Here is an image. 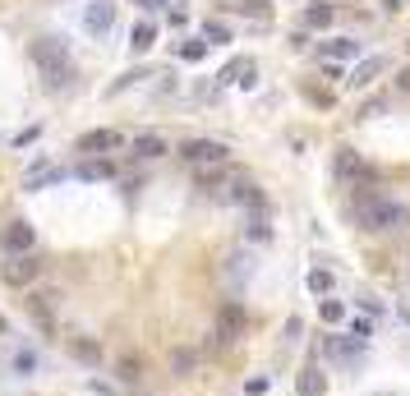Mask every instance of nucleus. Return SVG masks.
Segmentation results:
<instances>
[{
  "mask_svg": "<svg viewBox=\"0 0 410 396\" xmlns=\"http://www.w3.org/2000/svg\"><path fill=\"white\" fill-rule=\"evenodd\" d=\"M355 221L365 235H397L410 226V208L401 198H388V194H365L355 203Z\"/></svg>",
  "mask_w": 410,
  "mask_h": 396,
  "instance_id": "nucleus-1",
  "label": "nucleus"
},
{
  "mask_svg": "<svg viewBox=\"0 0 410 396\" xmlns=\"http://www.w3.org/2000/svg\"><path fill=\"white\" fill-rule=\"evenodd\" d=\"M33 69H37L46 92H65L69 83H74V60H69V51L60 46V37H37L33 42Z\"/></svg>",
  "mask_w": 410,
  "mask_h": 396,
  "instance_id": "nucleus-2",
  "label": "nucleus"
},
{
  "mask_svg": "<svg viewBox=\"0 0 410 396\" xmlns=\"http://www.w3.org/2000/svg\"><path fill=\"white\" fill-rule=\"evenodd\" d=\"M23 309H28V318L46 332V337H56L60 332V290H28L23 295Z\"/></svg>",
  "mask_w": 410,
  "mask_h": 396,
  "instance_id": "nucleus-3",
  "label": "nucleus"
},
{
  "mask_svg": "<svg viewBox=\"0 0 410 396\" xmlns=\"http://www.w3.org/2000/svg\"><path fill=\"white\" fill-rule=\"evenodd\" d=\"M176 153H180V162H185L189 171H203V166H226L231 148L217 143V139H185Z\"/></svg>",
  "mask_w": 410,
  "mask_h": 396,
  "instance_id": "nucleus-4",
  "label": "nucleus"
},
{
  "mask_svg": "<svg viewBox=\"0 0 410 396\" xmlns=\"http://www.w3.org/2000/svg\"><path fill=\"white\" fill-rule=\"evenodd\" d=\"M37 276H42V258H37V253H14V258L0 263V281L14 286V290H33Z\"/></svg>",
  "mask_w": 410,
  "mask_h": 396,
  "instance_id": "nucleus-5",
  "label": "nucleus"
},
{
  "mask_svg": "<svg viewBox=\"0 0 410 396\" xmlns=\"http://www.w3.org/2000/svg\"><path fill=\"white\" fill-rule=\"evenodd\" d=\"M217 203H231V208H263L267 198H263V189L254 185V176H244V171H231V180H226V189L217 194Z\"/></svg>",
  "mask_w": 410,
  "mask_h": 396,
  "instance_id": "nucleus-6",
  "label": "nucleus"
},
{
  "mask_svg": "<svg viewBox=\"0 0 410 396\" xmlns=\"http://www.w3.org/2000/svg\"><path fill=\"white\" fill-rule=\"evenodd\" d=\"M332 180L341 189H360L365 185V157L355 153V148H337L332 153Z\"/></svg>",
  "mask_w": 410,
  "mask_h": 396,
  "instance_id": "nucleus-7",
  "label": "nucleus"
},
{
  "mask_svg": "<svg viewBox=\"0 0 410 396\" xmlns=\"http://www.w3.org/2000/svg\"><path fill=\"white\" fill-rule=\"evenodd\" d=\"M33 244H37L33 221L14 217L10 226H0V253H5V258H14V253H33Z\"/></svg>",
  "mask_w": 410,
  "mask_h": 396,
  "instance_id": "nucleus-8",
  "label": "nucleus"
},
{
  "mask_svg": "<svg viewBox=\"0 0 410 396\" xmlns=\"http://www.w3.org/2000/svg\"><path fill=\"white\" fill-rule=\"evenodd\" d=\"M65 176H69L65 166H56L51 157H37V162L28 166V176H23V189H28V194H37V189H51V185H60Z\"/></svg>",
  "mask_w": 410,
  "mask_h": 396,
  "instance_id": "nucleus-9",
  "label": "nucleus"
},
{
  "mask_svg": "<svg viewBox=\"0 0 410 396\" xmlns=\"http://www.w3.org/2000/svg\"><path fill=\"white\" fill-rule=\"evenodd\" d=\"M65 346H69V355H74L83 369H101V364H106L101 341H97V337H88V332H74V337H65Z\"/></svg>",
  "mask_w": 410,
  "mask_h": 396,
  "instance_id": "nucleus-10",
  "label": "nucleus"
},
{
  "mask_svg": "<svg viewBox=\"0 0 410 396\" xmlns=\"http://www.w3.org/2000/svg\"><path fill=\"white\" fill-rule=\"evenodd\" d=\"M120 143H125L120 129H88V134L74 143V153H83V157H106V153H115Z\"/></svg>",
  "mask_w": 410,
  "mask_h": 396,
  "instance_id": "nucleus-11",
  "label": "nucleus"
},
{
  "mask_svg": "<svg viewBox=\"0 0 410 396\" xmlns=\"http://www.w3.org/2000/svg\"><path fill=\"white\" fill-rule=\"evenodd\" d=\"M323 355H327V360H337V364H355L360 355H365V341H360V337H351V332H337V337H327V341H323Z\"/></svg>",
  "mask_w": 410,
  "mask_h": 396,
  "instance_id": "nucleus-12",
  "label": "nucleus"
},
{
  "mask_svg": "<svg viewBox=\"0 0 410 396\" xmlns=\"http://www.w3.org/2000/svg\"><path fill=\"white\" fill-rule=\"evenodd\" d=\"M217 332H226L231 341H240L244 327H249V313H244V304H235V299H226L222 309H217V323H212Z\"/></svg>",
  "mask_w": 410,
  "mask_h": 396,
  "instance_id": "nucleus-13",
  "label": "nucleus"
},
{
  "mask_svg": "<svg viewBox=\"0 0 410 396\" xmlns=\"http://www.w3.org/2000/svg\"><path fill=\"white\" fill-rule=\"evenodd\" d=\"M115 23V5L111 0H92L88 10H83V28H88V37H106Z\"/></svg>",
  "mask_w": 410,
  "mask_h": 396,
  "instance_id": "nucleus-14",
  "label": "nucleus"
},
{
  "mask_svg": "<svg viewBox=\"0 0 410 396\" xmlns=\"http://www.w3.org/2000/svg\"><path fill=\"white\" fill-rule=\"evenodd\" d=\"M388 69H392V60H388V55H369V60H360V65L351 69V78H346V83L365 92L369 83H378V74H388Z\"/></svg>",
  "mask_w": 410,
  "mask_h": 396,
  "instance_id": "nucleus-15",
  "label": "nucleus"
},
{
  "mask_svg": "<svg viewBox=\"0 0 410 396\" xmlns=\"http://www.w3.org/2000/svg\"><path fill=\"white\" fill-rule=\"evenodd\" d=\"M244 240H249V244H267V240H272V212H267V203H263V208H249Z\"/></svg>",
  "mask_w": 410,
  "mask_h": 396,
  "instance_id": "nucleus-16",
  "label": "nucleus"
},
{
  "mask_svg": "<svg viewBox=\"0 0 410 396\" xmlns=\"http://www.w3.org/2000/svg\"><path fill=\"white\" fill-rule=\"evenodd\" d=\"M226 180H231V166H203V171H194V185L203 189L208 198H217L226 189Z\"/></svg>",
  "mask_w": 410,
  "mask_h": 396,
  "instance_id": "nucleus-17",
  "label": "nucleus"
},
{
  "mask_svg": "<svg viewBox=\"0 0 410 396\" xmlns=\"http://www.w3.org/2000/svg\"><path fill=\"white\" fill-rule=\"evenodd\" d=\"M167 153L171 148H167V139H162L157 129H148V134L134 139V157H139V162H157V157H167Z\"/></svg>",
  "mask_w": 410,
  "mask_h": 396,
  "instance_id": "nucleus-18",
  "label": "nucleus"
},
{
  "mask_svg": "<svg viewBox=\"0 0 410 396\" xmlns=\"http://www.w3.org/2000/svg\"><path fill=\"white\" fill-rule=\"evenodd\" d=\"M74 176L78 180H111L115 176V162H111V157H83V162L74 166Z\"/></svg>",
  "mask_w": 410,
  "mask_h": 396,
  "instance_id": "nucleus-19",
  "label": "nucleus"
},
{
  "mask_svg": "<svg viewBox=\"0 0 410 396\" xmlns=\"http://www.w3.org/2000/svg\"><path fill=\"white\" fill-rule=\"evenodd\" d=\"M111 369H115L120 383H139V378H143V355H139V351H120Z\"/></svg>",
  "mask_w": 410,
  "mask_h": 396,
  "instance_id": "nucleus-20",
  "label": "nucleus"
},
{
  "mask_svg": "<svg viewBox=\"0 0 410 396\" xmlns=\"http://www.w3.org/2000/svg\"><path fill=\"white\" fill-rule=\"evenodd\" d=\"M295 387H299V396H323L327 392V374H323V369H299Z\"/></svg>",
  "mask_w": 410,
  "mask_h": 396,
  "instance_id": "nucleus-21",
  "label": "nucleus"
},
{
  "mask_svg": "<svg viewBox=\"0 0 410 396\" xmlns=\"http://www.w3.org/2000/svg\"><path fill=\"white\" fill-rule=\"evenodd\" d=\"M194 369H199V351H189V346L171 351V374L176 378H194Z\"/></svg>",
  "mask_w": 410,
  "mask_h": 396,
  "instance_id": "nucleus-22",
  "label": "nucleus"
},
{
  "mask_svg": "<svg viewBox=\"0 0 410 396\" xmlns=\"http://www.w3.org/2000/svg\"><path fill=\"white\" fill-rule=\"evenodd\" d=\"M332 19H337V10L327 0H313L309 10H304V23H309V28H332Z\"/></svg>",
  "mask_w": 410,
  "mask_h": 396,
  "instance_id": "nucleus-23",
  "label": "nucleus"
},
{
  "mask_svg": "<svg viewBox=\"0 0 410 396\" xmlns=\"http://www.w3.org/2000/svg\"><path fill=\"white\" fill-rule=\"evenodd\" d=\"M153 42H157V23L139 19V23H134V33H129V46H134V51H148Z\"/></svg>",
  "mask_w": 410,
  "mask_h": 396,
  "instance_id": "nucleus-24",
  "label": "nucleus"
},
{
  "mask_svg": "<svg viewBox=\"0 0 410 396\" xmlns=\"http://www.w3.org/2000/svg\"><path fill=\"white\" fill-rule=\"evenodd\" d=\"M360 55V42L355 37H332L327 42V60H355Z\"/></svg>",
  "mask_w": 410,
  "mask_h": 396,
  "instance_id": "nucleus-25",
  "label": "nucleus"
},
{
  "mask_svg": "<svg viewBox=\"0 0 410 396\" xmlns=\"http://www.w3.org/2000/svg\"><path fill=\"white\" fill-rule=\"evenodd\" d=\"M203 42H208V46H226V42H231V28H226V23H217V19L203 23Z\"/></svg>",
  "mask_w": 410,
  "mask_h": 396,
  "instance_id": "nucleus-26",
  "label": "nucleus"
},
{
  "mask_svg": "<svg viewBox=\"0 0 410 396\" xmlns=\"http://www.w3.org/2000/svg\"><path fill=\"white\" fill-rule=\"evenodd\" d=\"M309 290L327 299V295H332V272H327V267H313V272H309Z\"/></svg>",
  "mask_w": 410,
  "mask_h": 396,
  "instance_id": "nucleus-27",
  "label": "nucleus"
},
{
  "mask_svg": "<svg viewBox=\"0 0 410 396\" xmlns=\"http://www.w3.org/2000/svg\"><path fill=\"white\" fill-rule=\"evenodd\" d=\"M318 318L323 323H341L346 318V304H341V299H318Z\"/></svg>",
  "mask_w": 410,
  "mask_h": 396,
  "instance_id": "nucleus-28",
  "label": "nucleus"
},
{
  "mask_svg": "<svg viewBox=\"0 0 410 396\" xmlns=\"http://www.w3.org/2000/svg\"><path fill=\"white\" fill-rule=\"evenodd\" d=\"M14 374H19V378H33L37 374V355L33 351H19V355H14Z\"/></svg>",
  "mask_w": 410,
  "mask_h": 396,
  "instance_id": "nucleus-29",
  "label": "nucleus"
},
{
  "mask_svg": "<svg viewBox=\"0 0 410 396\" xmlns=\"http://www.w3.org/2000/svg\"><path fill=\"white\" fill-rule=\"evenodd\" d=\"M176 55H180V60H203V55H208V42H203V37H199V42H185V46L176 42Z\"/></svg>",
  "mask_w": 410,
  "mask_h": 396,
  "instance_id": "nucleus-30",
  "label": "nucleus"
},
{
  "mask_svg": "<svg viewBox=\"0 0 410 396\" xmlns=\"http://www.w3.org/2000/svg\"><path fill=\"white\" fill-rule=\"evenodd\" d=\"M226 276H231V281H244V276H249V258H244V253H231V258H226Z\"/></svg>",
  "mask_w": 410,
  "mask_h": 396,
  "instance_id": "nucleus-31",
  "label": "nucleus"
},
{
  "mask_svg": "<svg viewBox=\"0 0 410 396\" xmlns=\"http://www.w3.org/2000/svg\"><path fill=\"white\" fill-rule=\"evenodd\" d=\"M383 111H388V101L369 97V101H360V120H374V115H383Z\"/></svg>",
  "mask_w": 410,
  "mask_h": 396,
  "instance_id": "nucleus-32",
  "label": "nucleus"
},
{
  "mask_svg": "<svg viewBox=\"0 0 410 396\" xmlns=\"http://www.w3.org/2000/svg\"><path fill=\"white\" fill-rule=\"evenodd\" d=\"M351 337H360V341L369 346V337H374V323H365V318H355V323H351Z\"/></svg>",
  "mask_w": 410,
  "mask_h": 396,
  "instance_id": "nucleus-33",
  "label": "nucleus"
},
{
  "mask_svg": "<svg viewBox=\"0 0 410 396\" xmlns=\"http://www.w3.org/2000/svg\"><path fill=\"white\" fill-rule=\"evenodd\" d=\"M267 392V378H249V383H244V396H263Z\"/></svg>",
  "mask_w": 410,
  "mask_h": 396,
  "instance_id": "nucleus-34",
  "label": "nucleus"
},
{
  "mask_svg": "<svg viewBox=\"0 0 410 396\" xmlns=\"http://www.w3.org/2000/svg\"><path fill=\"white\" fill-rule=\"evenodd\" d=\"M37 134H42V129H37V125H33V129H23L19 139H14V143H19V148H28V143H33V139H37Z\"/></svg>",
  "mask_w": 410,
  "mask_h": 396,
  "instance_id": "nucleus-35",
  "label": "nucleus"
},
{
  "mask_svg": "<svg viewBox=\"0 0 410 396\" xmlns=\"http://www.w3.org/2000/svg\"><path fill=\"white\" fill-rule=\"evenodd\" d=\"M167 19H171V28H185V23H189V14H185V10H171Z\"/></svg>",
  "mask_w": 410,
  "mask_h": 396,
  "instance_id": "nucleus-36",
  "label": "nucleus"
},
{
  "mask_svg": "<svg viewBox=\"0 0 410 396\" xmlns=\"http://www.w3.org/2000/svg\"><path fill=\"white\" fill-rule=\"evenodd\" d=\"M397 92H410V65H406V69H401V74H397Z\"/></svg>",
  "mask_w": 410,
  "mask_h": 396,
  "instance_id": "nucleus-37",
  "label": "nucleus"
},
{
  "mask_svg": "<svg viewBox=\"0 0 410 396\" xmlns=\"http://www.w3.org/2000/svg\"><path fill=\"white\" fill-rule=\"evenodd\" d=\"M134 5H139V10H157V5H162V0H134Z\"/></svg>",
  "mask_w": 410,
  "mask_h": 396,
  "instance_id": "nucleus-38",
  "label": "nucleus"
},
{
  "mask_svg": "<svg viewBox=\"0 0 410 396\" xmlns=\"http://www.w3.org/2000/svg\"><path fill=\"white\" fill-rule=\"evenodd\" d=\"M5 332H10V323H5V313H0V337H5Z\"/></svg>",
  "mask_w": 410,
  "mask_h": 396,
  "instance_id": "nucleus-39",
  "label": "nucleus"
},
{
  "mask_svg": "<svg viewBox=\"0 0 410 396\" xmlns=\"http://www.w3.org/2000/svg\"><path fill=\"white\" fill-rule=\"evenodd\" d=\"M388 10H401V0H388Z\"/></svg>",
  "mask_w": 410,
  "mask_h": 396,
  "instance_id": "nucleus-40",
  "label": "nucleus"
},
{
  "mask_svg": "<svg viewBox=\"0 0 410 396\" xmlns=\"http://www.w3.org/2000/svg\"><path fill=\"white\" fill-rule=\"evenodd\" d=\"M374 396H397V392H374Z\"/></svg>",
  "mask_w": 410,
  "mask_h": 396,
  "instance_id": "nucleus-41",
  "label": "nucleus"
}]
</instances>
